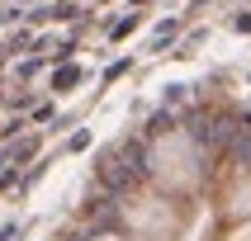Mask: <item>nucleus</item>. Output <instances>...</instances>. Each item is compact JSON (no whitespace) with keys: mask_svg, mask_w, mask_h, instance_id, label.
<instances>
[{"mask_svg":"<svg viewBox=\"0 0 251 241\" xmlns=\"http://www.w3.org/2000/svg\"><path fill=\"white\" fill-rule=\"evenodd\" d=\"M128 227H133V241H176L185 218L171 198H133Z\"/></svg>","mask_w":251,"mask_h":241,"instance_id":"f257e3e1","label":"nucleus"},{"mask_svg":"<svg viewBox=\"0 0 251 241\" xmlns=\"http://www.w3.org/2000/svg\"><path fill=\"white\" fill-rule=\"evenodd\" d=\"M156 175H161V184L166 189H190L199 175L195 166V147L180 137V132H171V142H161L156 147Z\"/></svg>","mask_w":251,"mask_h":241,"instance_id":"f03ea898","label":"nucleus"},{"mask_svg":"<svg viewBox=\"0 0 251 241\" xmlns=\"http://www.w3.org/2000/svg\"><path fill=\"white\" fill-rule=\"evenodd\" d=\"M223 213H227V218H237V222H251V175H242L237 189H227Z\"/></svg>","mask_w":251,"mask_h":241,"instance_id":"7ed1b4c3","label":"nucleus"},{"mask_svg":"<svg viewBox=\"0 0 251 241\" xmlns=\"http://www.w3.org/2000/svg\"><path fill=\"white\" fill-rule=\"evenodd\" d=\"M223 241H251V222H232L223 232Z\"/></svg>","mask_w":251,"mask_h":241,"instance_id":"20e7f679","label":"nucleus"},{"mask_svg":"<svg viewBox=\"0 0 251 241\" xmlns=\"http://www.w3.org/2000/svg\"><path fill=\"white\" fill-rule=\"evenodd\" d=\"M100 241H133V237H100Z\"/></svg>","mask_w":251,"mask_h":241,"instance_id":"39448f33","label":"nucleus"}]
</instances>
